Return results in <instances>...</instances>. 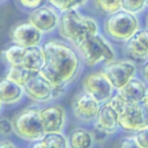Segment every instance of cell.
Listing matches in <instances>:
<instances>
[{
  "mask_svg": "<svg viewBox=\"0 0 148 148\" xmlns=\"http://www.w3.org/2000/svg\"><path fill=\"white\" fill-rule=\"evenodd\" d=\"M45 65L38 73L53 87L65 91L77 76L81 67L77 53L60 39H49L43 44Z\"/></svg>",
  "mask_w": 148,
  "mask_h": 148,
  "instance_id": "cell-1",
  "label": "cell"
},
{
  "mask_svg": "<svg viewBox=\"0 0 148 148\" xmlns=\"http://www.w3.org/2000/svg\"><path fill=\"white\" fill-rule=\"evenodd\" d=\"M57 29L60 37L74 46L80 45L90 36L98 34L99 30L95 18L83 15L77 9L62 12Z\"/></svg>",
  "mask_w": 148,
  "mask_h": 148,
  "instance_id": "cell-2",
  "label": "cell"
},
{
  "mask_svg": "<svg viewBox=\"0 0 148 148\" xmlns=\"http://www.w3.org/2000/svg\"><path fill=\"white\" fill-rule=\"evenodd\" d=\"M83 62L94 67L98 64H109L116 59V52L109 40L99 34L92 35L76 46Z\"/></svg>",
  "mask_w": 148,
  "mask_h": 148,
  "instance_id": "cell-3",
  "label": "cell"
},
{
  "mask_svg": "<svg viewBox=\"0 0 148 148\" xmlns=\"http://www.w3.org/2000/svg\"><path fill=\"white\" fill-rule=\"evenodd\" d=\"M39 111L40 109L38 108L28 106L14 116L12 119L13 131L18 138L25 141L36 142L45 135Z\"/></svg>",
  "mask_w": 148,
  "mask_h": 148,
  "instance_id": "cell-4",
  "label": "cell"
},
{
  "mask_svg": "<svg viewBox=\"0 0 148 148\" xmlns=\"http://www.w3.org/2000/svg\"><path fill=\"white\" fill-rule=\"evenodd\" d=\"M103 28L110 38L118 42H127L140 29V21L135 14L120 9L106 15Z\"/></svg>",
  "mask_w": 148,
  "mask_h": 148,
  "instance_id": "cell-5",
  "label": "cell"
},
{
  "mask_svg": "<svg viewBox=\"0 0 148 148\" xmlns=\"http://www.w3.org/2000/svg\"><path fill=\"white\" fill-rule=\"evenodd\" d=\"M102 72L110 81L113 89L119 90L128 81L135 77L136 67L132 61L128 60H113L105 64Z\"/></svg>",
  "mask_w": 148,
  "mask_h": 148,
  "instance_id": "cell-6",
  "label": "cell"
},
{
  "mask_svg": "<svg viewBox=\"0 0 148 148\" xmlns=\"http://www.w3.org/2000/svg\"><path fill=\"white\" fill-rule=\"evenodd\" d=\"M119 127L126 132H136L146 127V114L141 103L126 102L118 110Z\"/></svg>",
  "mask_w": 148,
  "mask_h": 148,
  "instance_id": "cell-7",
  "label": "cell"
},
{
  "mask_svg": "<svg viewBox=\"0 0 148 148\" xmlns=\"http://www.w3.org/2000/svg\"><path fill=\"white\" fill-rule=\"evenodd\" d=\"M24 94L32 99L34 102H49L58 96H60L64 91L53 87L47 80H45L38 73L35 74L24 86Z\"/></svg>",
  "mask_w": 148,
  "mask_h": 148,
  "instance_id": "cell-8",
  "label": "cell"
},
{
  "mask_svg": "<svg viewBox=\"0 0 148 148\" xmlns=\"http://www.w3.org/2000/svg\"><path fill=\"white\" fill-rule=\"evenodd\" d=\"M82 86L83 90L95 97L101 104L108 102L112 97L113 87L102 71L88 74L83 79Z\"/></svg>",
  "mask_w": 148,
  "mask_h": 148,
  "instance_id": "cell-9",
  "label": "cell"
},
{
  "mask_svg": "<svg viewBox=\"0 0 148 148\" xmlns=\"http://www.w3.org/2000/svg\"><path fill=\"white\" fill-rule=\"evenodd\" d=\"M9 37L14 44L23 47H31L40 45L43 32L30 22H20L12 27Z\"/></svg>",
  "mask_w": 148,
  "mask_h": 148,
  "instance_id": "cell-10",
  "label": "cell"
},
{
  "mask_svg": "<svg viewBox=\"0 0 148 148\" xmlns=\"http://www.w3.org/2000/svg\"><path fill=\"white\" fill-rule=\"evenodd\" d=\"M99 106H101V103L90 94L83 90L74 97L72 109H73L74 116L80 121L90 123L96 119Z\"/></svg>",
  "mask_w": 148,
  "mask_h": 148,
  "instance_id": "cell-11",
  "label": "cell"
},
{
  "mask_svg": "<svg viewBox=\"0 0 148 148\" xmlns=\"http://www.w3.org/2000/svg\"><path fill=\"white\" fill-rule=\"evenodd\" d=\"M60 15L57 13V9L51 5H43L30 12L28 16V22L39 29L43 34L51 32L58 28Z\"/></svg>",
  "mask_w": 148,
  "mask_h": 148,
  "instance_id": "cell-12",
  "label": "cell"
},
{
  "mask_svg": "<svg viewBox=\"0 0 148 148\" xmlns=\"http://www.w3.org/2000/svg\"><path fill=\"white\" fill-rule=\"evenodd\" d=\"M39 113H40V119L43 123L45 134L61 133L66 121V112L61 105L53 104L50 106H45L40 109Z\"/></svg>",
  "mask_w": 148,
  "mask_h": 148,
  "instance_id": "cell-13",
  "label": "cell"
},
{
  "mask_svg": "<svg viewBox=\"0 0 148 148\" xmlns=\"http://www.w3.org/2000/svg\"><path fill=\"white\" fill-rule=\"evenodd\" d=\"M125 51L134 60L148 61V29H139L125 42Z\"/></svg>",
  "mask_w": 148,
  "mask_h": 148,
  "instance_id": "cell-14",
  "label": "cell"
},
{
  "mask_svg": "<svg viewBox=\"0 0 148 148\" xmlns=\"http://www.w3.org/2000/svg\"><path fill=\"white\" fill-rule=\"evenodd\" d=\"M95 125L105 131L108 134H113L119 127L118 112L110 105L109 102L101 104L98 113L95 119Z\"/></svg>",
  "mask_w": 148,
  "mask_h": 148,
  "instance_id": "cell-15",
  "label": "cell"
},
{
  "mask_svg": "<svg viewBox=\"0 0 148 148\" xmlns=\"http://www.w3.org/2000/svg\"><path fill=\"white\" fill-rule=\"evenodd\" d=\"M24 94L22 86L10 81L6 76L0 77V102L2 104L18 103Z\"/></svg>",
  "mask_w": 148,
  "mask_h": 148,
  "instance_id": "cell-16",
  "label": "cell"
},
{
  "mask_svg": "<svg viewBox=\"0 0 148 148\" xmlns=\"http://www.w3.org/2000/svg\"><path fill=\"white\" fill-rule=\"evenodd\" d=\"M45 65V56L42 46H31L25 47L23 58H22V66L27 69L39 73Z\"/></svg>",
  "mask_w": 148,
  "mask_h": 148,
  "instance_id": "cell-17",
  "label": "cell"
},
{
  "mask_svg": "<svg viewBox=\"0 0 148 148\" xmlns=\"http://www.w3.org/2000/svg\"><path fill=\"white\" fill-rule=\"evenodd\" d=\"M146 89H147V87L145 86V83L141 80H139L136 77H133L123 88L117 90V92L126 102H130V103H141L142 99H143Z\"/></svg>",
  "mask_w": 148,
  "mask_h": 148,
  "instance_id": "cell-18",
  "label": "cell"
},
{
  "mask_svg": "<svg viewBox=\"0 0 148 148\" xmlns=\"http://www.w3.org/2000/svg\"><path fill=\"white\" fill-rule=\"evenodd\" d=\"M67 140L69 148H91L94 143L91 132L84 127H76L72 130Z\"/></svg>",
  "mask_w": 148,
  "mask_h": 148,
  "instance_id": "cell-19",
  "label": "cell"
},
{
  "mask_svg": "<svg viewBox=\"0 0 148 148\" xmlns=\"http://www.w3.org/2000/svg\"><path fill=\"white\" fill-rule=\"evenodd\" d=\"M31 148H68V140L62 133H46Z\"/></svg>",
  "mask_w": 148,
  "mask_h": 148,
  "instance_id": "cell-20",
  "label": "cell"
},
{
  "mask_svg": "<svg viewBox=\"0 0 148 148\" xmlns=\"http://www.w3.org/2000/svg\"><path fill=\"white\" fill-rule=\"evenodd\" d=\"M24 50L25 47L13 43L12 45L2 50L0 56L3 62H6L8 66H18V65H22V58H23Z\"/></svg>",
  "mask_w": 148,
  "mask_h": 148,
  "instance_id": "cell-21",
  "label": "cell"
},
{
  "mask_svg": "<svg viewBox=\"0 0 148 148\" xmlns=\"http://www.w3.org/2000/svg\"><path fill=\"white\" fill-rule=\"evenodd\" d=\"M35 74H37V73H34V72L27 69L25 67H23L22 65H18V66H9L5 76L7 79H9L10 81L23 87Z\"/></svg>",
  "mask_w": 148,
  "mask_h": 148,
  "instance_id": "cell-22",
  "label": "cell"
},
{
  "mask_svg": "<svg viewBox=\"0 0 148 148\" xmlns=\"http://www.w3.org/2000/svg\"><path fill=\"white\" fill-rule=\"evenodd\" d=\"M53 8L57 10L67 12L72 9H79L81 6H83L88 0H46Z\"/></svg>",
  "mask_w": 148,
  "mask_h": 148,
  "instance_id": "cell-23",
  "label": "cell"
},
{
  "mask_svg": "<svg viewBox=\"0 0 148 148\" xmlns=\"http://www.w3.org/2000/svg\"><path fill=\"white\" fill-rule=\"evenodd\" d=\"M95 7L103 14H112L121 9V0H94Z\"/></svg>",
  "mask_w": 148,
  "mask_h": 148,
  "instance_id": "cell-24",
  "label": "cell"
},
{
  "mask_svg": "<svg viewBox=\"0 0 148 148\" xmlns=\"http://www.w3.org/2000/svg\"><path fill=\"white\" fill-rule=\"evenodd\" d=\"M146 6V0H121V9L135 15L141 13Z\"/></svg>",
  "mask_w": 148,
  "mask_h": 148,
  "instance_id": "cell-25",
  "label": "cell"
},
{
  "mask_svg": "<svg viewBox=\"0 0 148 148\" xmlns=\"http://www.w3.org/2000/svg\"><path fill=\"white\" fill-rule=\"evenodd\" d=\"M133 139L139 148H148V126L136 131L133 135Z\"/></svg>",
  "mask_w": 148,
  "mask_h": 148,
  "instance_id": "cell-26",
  "label": "cell"
},
{
  "mask_svg": "<svg viewBox=\"0 0 148 148\" xmlns=\"http://www.w3.org/2000/svg\"><path fill=\"white\" fill-rule=\"evenodd\" d=\"M16 3L23 8V9H29V10H34L40 6L44 5V2L46 0H15Z\"/></svg>",
  "mask_w": 148,
  "mask_h": 148,
  "instance_id": "cell-27",
  "label": "cell"
},
{
  "mask_svg": "<svg viewBox=\"0 0 148 148\" xmlns=\"http://www.w3.org/2000/svg\"><path fill=\"white\" fill-rule=\"evenodd\" d=\"M13 123L7 118H0V135L7 136L13 133Z\"/></svg>",
  "mask_w": 148,
  "mask_h": 148,
  "instance_id": "cell-28",
  "label": "cell"
},
{
  "mask_svg": "<svg viewBox=\"0 0 148 148\" xmlns=\"http://www.w3.org/2000/svg\"><path fill=\"white\" fill-rule=\"evenodd\" d=\"M117 148H139V146L135 143L133 136H125L118 141Z\"/></svg>",
  "mask_w": 148,
  "mask_h": 148,
  "instance_id": "cell-29",
  "label": "cell"
},
{
  "mask_svg": "<svg viewBox=\"0 0 148 148\" xmlns=\"http://www.w3.org/2000/svg\"><path fill=\"white\" fill-rule=\"evenodd\" d=\"M91 134H92V138H94V141H97V142H103L105 141L106 136L109 135L105 131H103L102 128H99L98 126H94V130L91 131Z\"/></svg>",
  "mask_w": 148,
  "mask_h": 148,
  "instance_id": "cell-30",
  "label": "cell"
},
{
  "mask_svg": "<svg viewBox=\"0 0 148 148\" xmlns=\"http://www.w3.org/2000/svg\"><path fill=\"white\" fill-rule=\"evenodd\" d=\"M141 104H142V108H143V111L146 114V125L148 126V87L146 89V92H145V96H143Z\"/></svg>",
  "mask_w": 148,
  "mask_h": 148,
  "instance_id": "cell-31",
  "label": "cell"
},
{
  "mask_svg": "<svg viewBox=\"0 0 148 148\" xmlns=\"http://www.w3.org/2000/svg\"><path fill=\"white\" fill-rule=\"evenodd\" d=\"M0 148H16V146L14 142L7 139H3V140H0Z\"/></svg>",
  "mask_w": 148,
  "mask_h": 148,
  "instance_id": "cell-32",
  "label": "cell"
},
{
  "mask_svg": "<svg viewBox=\"0 0 148 148\" xmlns=\"http://www.w3.org/2000/svg\"><path fill=\"white\" fill-rule=\"evenodd\" d=\"M141 73H142V77L146 81V83H148V61H146L141 68Z\"/></svg>",
  "mask_w": 148,
  "mask_h": 148,
  "instance_id": "cell-33",
  "label": "cell"
},
{
  "mask_svg": "<svg viewBox=\"0 0 148 148\" xmlns=\"http://www.w3.org/2000/svg\"><path fill=\"white\" fill-rule=\"evenodd\" d=\"M146 29H148V14L146 16Z\"/></svg>",
  "mask_w": 148,
  "mask_h": 148,
  "instance_id": "cell-34",
  "label": "cell"
},
{
  "mask_svg": "<svg viewBox=\"0 0 148 148\" xmlns=\"http://www.w3.org/2000/svg\"><path fill=\"white\" fill-rule=\"evenodd\" d=\"M1 108H2V103L0 102V111H1Z\"/></svg>",
  "mask_w": 148,
  "mask_h": 148,
  "instance_id": "cell-35",
  "label": "cell"
},
{
  "mask_svg": "<svg viewBox=\"0 0 148 148\" xmlns=\"http://www.w3.org/2000/svg\"><path fill=\"white\" fill-rule=\"evenodd\" d=\"M146 3H147V6H148V0H146Z\"/></svg>",
  "mask_w": 148,
  "mask_h": 148,
  "instance_id": "cell-36",
  "label": "cell"
},
{
  "mask_svg": "<svg viewBox=\"0 0 148 148\" xmlns=\"http://www.w3.org/2000/svg\"><path fill=\"white\" fill-rule=\"evenodd\" d=\"M0 1H2V0H0Z\"/></svg>",
  "mask_w": 148,
  "mask_h": 148,
  "instance_id": "cell-37",
  "label": "cell"
}]
</instances>
